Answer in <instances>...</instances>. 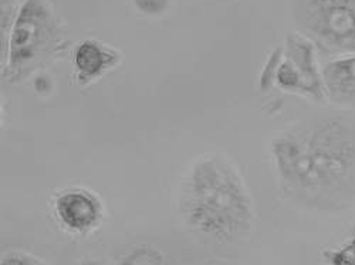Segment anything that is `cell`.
<instances>
[{
	"mask_svg": "<svg viewBox=\"0 0 355 265\" xmlns=\"http://www.w3.org/2000/svg\"><path fill=\"white\" fill-rule=\"evenodd\" d=\"M73 81L80 86L97 82L123 62L121 51L97 39H84L73 50Z\"/></svg>",
	"mask_w": 355,
	"mask_h": 265,
	"instance_id": "obj_6",
	"label": "cell"
},
{
	"mask_svg": "<svg viewBox=\"0 0 355 265\" xmlns=\"http://www.w3.org/2000/svg\"><path fill=\"white\" fill-rule=\"evenodd\" d=\"M269 156L282 197L307 212L344 213L355 205V111L315 112L277 131Z\"/></svg>",
	"mask_w": 355,
	"mask_h": 265,
	"instance_id": "obj_1",
	"label": "cell"
},
{
	"mask_svg": "<svg viewBox=\"0 0 355 265\" xmlns=\"http://www.w3.org/2000/svg\"><path fill=\"white\" fill-rule=\"evenodd\" d=\"M294 30L333 57L355 54V0H290Z\"/></svg>",
	"mask_w": 355,
	"mask_h": 265,
	"instance_id": "obj_4",
	"label": "cell"
},
{
	"mask_svg": "<svg viewBox=\"0 0 355 265\" xmlns=\"http://www.w3.org/2000/svg\"><path fill=\"white\" fill-rule=\"evenodd\" d=\"M211 265H225V264H211Z\"/></svg>",
	"mask_w": 355,
	"mask_h": 265,
	"instance_id": "obj_12",
	"label": "cell"
},
{
	"mask_svg": "<svg viewBox=\"0 0 355 265\" xmlns=\"http://www.w3.org/2000/svg\"><path fill=\"white\" fill-rule=\"evenodd\" d=\"M327 102L336 108L355 105V54L333 57L321 66Z\"/></svg>",
	"mask_w": 355,
	"mask_h": 265,
	"instance_id": "obj_7",
	"label": "cell"
},
{
	"mask_svg": "<svg viewBox=\"0 0 355 265\" xmlns=\"http://www.w3.org/2000/svg\"><path fill=\"white\" fill-rule=\"evenodd\" d=\"M53 212L57 221L74 234H87L96 230L105 213L100 196L81 186L58 192L53 200Z\"/></svg>",
	"mask_w": 355,
	"mask_h": 265,
	"instance_id": "obj_5",
	"label": "cell"
},
{
	"mask_svg": "<svg viewBox=\"0 0 355 265\" xmlns=\"http://www.w3.org/2000/svg\"><path fill=\"white\" fill-rule=\"evenodd\" d=\"M0 265H46V262L31 253L9 251L3 255Z\"/></svg>",
	"mask_w": 355,
	"mask_h": 265,
	"instance_id": "obj_10",
	"label": "cell"
},
{
	"mask_svg": "<svg viewBox=\"0 0 355 265\" xmlns=\"http://www.w3.org/2000/svg\"><path fill=\"white\" fill-rule=\"evenodd\" d=\"M66 27L50 0H23L8 46L2 50V80L16 85L67 48Z\"/></svg>",
	"mask_w": 355,
	"mask_h": 265,
	"instance_id": "obj_3",
	"label": "cell"
},
{
	"mask_svg": "<svg viewBox=\"0 0 355 265\" xmlns=\"http://www.w3.org/2000/svg\"><path fill=\"white\" fill-rule=\"evenodd\" d=\"M325 265H355V234L334 248L322 251Z\"/></svg>",
	"mask_w": 355,
	"mask_h": 265,
	"instance_id": "obj_8",
	"label": "cell"
},
{
	"mask_svg": "<svg viewBox=\"0 0 355 265\" xmlns=\"http://www.w3.org/2000/svg\"><path fill=\"white\" fill-rule=\"evenodd\" d=\"M132 6L144 16H162L171 6V0H131Z\"/></svg>",
	"mask_w": 355,
	"mask_h": 265,
	"instance_id": "obj_9",
	"label": "cell"
},
{
	"mask_svg": "<svg viewBox=\"0 0 355 265\" xmlns=\"http://www.w3.org/2000/svg\"><path fill=\"white\" fill-rule=\"evenodd\" d=\"M80 265H103V264L98 261H94V259H87V261H83Z\"/></svg>",
	"mask_w": 355,
	"mask_h": 265,
	"instance_id": "obj_11",
	"label": "cell"
},
{
	"mask_svg": "<svg viewBox=\"0 0 355 265\" xmlns=\"http://www.w3.org/2000/svg\"><path fill=\"white\" fill-rule=\"evenodd\" d=\"M176 204L184 223L202 237L229 243L248 235L254 203L239 167L226 155L198 156L178 185Z\"/></svg>",
	"mask_w": 355,
	"mask_h": 265,
	"instance_id": "obj_2",
	"label": "cell"
}]
</instances>
